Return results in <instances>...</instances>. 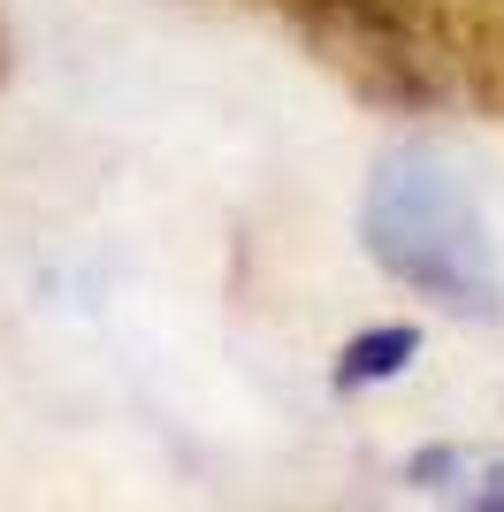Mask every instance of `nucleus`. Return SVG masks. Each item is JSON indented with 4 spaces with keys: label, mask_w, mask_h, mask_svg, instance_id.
Masks as SVG:
<instances>
[{
    "label": "nucleus",
    "mask_w": 504,
    "mask_h": 512,
    "mask_svg": "<svg viewBox=\"0 0 504 512\" xmlns=\"http://www.w3.org/2000/svg\"><path fill=\"white\" fill-rule=\"evenodd\" d=\"M420 352V329L413 321H390V329H367V337L344 344V360H336V390H367V383H390L405 375V360Z\"/></svg>",
    "instance_id": "nucleus-3"
},
{
    "label": "nucleus",
    "mask_w": 504,
    "mask_h": 512,
    "mask_svg": "<svg viewBox=\"0 0 504 512\" xmlns=\"http://www.w3.org/2000/svg\"><path fill=\"white\" fill-rule=\"evenodd\" d=\"M314 39H321V54H329L359 92H375V100L420 107V100H436V92H443V77H436V62H428L420 31L405 16H390V8H367V0H321Z\"/></svg>",
    "instance_id": "nucleus-2"
},
{
    "label": "nucleus",
    "mask_w": 504,
    "mask_h": 512,
    "mask_svg": "<svg viewBox=\"0 0 504 512\" xmlns=\"http://www.w3.org/2000/svg\"><path fill=\"white\" fill-rule=\"evenodd\" d=\"M359 237L382 260V276L405 291L451 306V314L489 321L497 314V253H489V222L459 161L436 146H390L375 161Z\"/></svg>",
    "instance_id": "nucleus-1"
}]
</instances>
